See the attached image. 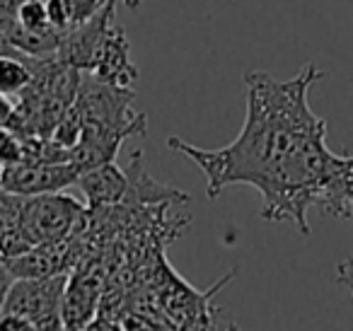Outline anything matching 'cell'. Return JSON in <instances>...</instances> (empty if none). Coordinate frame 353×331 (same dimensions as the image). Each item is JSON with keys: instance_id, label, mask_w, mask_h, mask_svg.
Instances as JSON below:
<instances>
[{"instance_id": "obj_1", "label": "cell", "mask_w": 353, "mask_h": 331, "mask_svg": "<svg viewBox=\"0 0 353 331\" xmlns=\"http://www.w3.org/2000/svg\"><path fill=\"white\" fill-rule=\"evenodd\" d=\"M322 75L314 63L303 66L290 80L250 70L245 123L230 146L203 150L182 138H167V146L203 172L211 201L225 186L247 184L264 199L261 218L266 223H293L305 237L312 208L348 220L353 155L329 150L327 121L312 112L307 99Z\"/></svg>"}, {"instance_id": "obj_2", "label": "cell", "mask_w": 353, "mask_h": 331, "mask_svg": "<svg viewBox=\"0 0 353 331\" xmlns=\"http://www.w3.org/2000/svg\"><path fill=\"white\" fill-rule=\"evenodd\" d=\"M133 99H136L133 90L114 88L94 75L83 73L75 109L83 117V128L145 136V114L133 112Z\"/></svg>"}, {"instance_id": "obj_3", "label": "cell", "mask_w": 353, "mask_h": 331, "mask_svg": "<svg viewBox=\"0 0 353 331\" xmlns=\"http://www.w3.org/2000/svg\"><path fill=\"white\" fill-rule=\"evenodd\" d=\"M88 210L65 194H44L25 199L22 208V225L34 247L39 244H59L68 242L78 228H83Z\"/></svg>"}, {"instance_id": "obj_4", "label": "cell", "mask_w": 353, "mask_h": 331, "mask_svg": "<svg viewBox=\"0 0 353 331\" xmlns=\"http://www.w3.org/2000/svg\"><path fill=\"white\" fill-rule=\"evenodd\" d=\"M68 273L41 281H15L6 302L8 314L25 317L37 331H61V305Z\"/></svg>"}, {"instance_id": "obj_5", "label": "cell", "mask_w": 353, "mask_h": 331, "mask_svg": "<svg viewBox=\"0 0 353 331\" xmlns=\"http://www.w3.org/2000/svg\"><path fill=\"white\" fill-rule=\"evenodd\" d=\"M80 172L73 165H37L20 160L17 165L0 170V189L8 194L32 199L44 194H61L68 186L78 184Z\"/></svg>"}, {"instance_id": "obj_6", "label": "cell", "mask_w": 353, "mask_h": 331, "mask_svg": "<svg viewBox=\"0 0 353 331\" xmlns=\"http://www.w3.org/2000/svg\"><path fill=\"white\" fill-rule=\"evenodd\" d=\"M90 75H94L107 85H114V88L126 90H131V85L138 80V68L131 61V46H128L126 32L119 22L109 27Z\"/></svg>"}, {"instance_id": "obj_7", "label": "cell", "mask_w": 353, "mask_h": 331, "mask_svg": "<svg viewBox=\"0 0 353 331\" xmlns=\"http://www.w3.org/2000/svg\"><path fill=\"white\" fill-rule=\"evenodd\" d=\"M99 283L90 276H68L61 305V331H85L99 314Z\"/></svg>"}, {"instance_id": "obj_8", "label": "cell", "mask_w": 353, "mask_h": 331, "mask_svg": "<svg viewBox=\"0 0 353 331\" xmlns=\"http://www.w3.org/2000/svg\"><path fill=\"white\" fill-rule=\"evenodd\" d=\"M68 242L59 244H39L20 257L3 259L8 271L15 276V281H41V278L63 276L70 263Z\"/></svg>"}, {"instance_id": "obj_9", "label": "cell", "mask_w": 353, "mask_h": 331, "mask_svg": "<svg viewBox=\"0 0 353 331\" xmlns=\"http://www.w3.org/2000/svg\"><path fill=\"white\" fill-rule=\"evenodd\" d=\"M78 186L83 189L90 208H107L117 205L128 194V177L114 162H109L83 172L78 177Z\"/></svg>"}, {"instance_id": "obj_10", "label": "cell", "mask_w": 353, "mask_h": 331, "mask_svg": "<svg viewBox=\"0 0 353 331\" xmlns=\"http://www.w3.org/2000/svg\"><path fill=\"white\" fill-rule=\"evenodd\" d=\"M22 208H25L22 196L0 189V259L20 257L34 247L22 225Z\"/></svg>"}, {"instance_id": "obj_11", "label": "cell", "mask_w": 353, "mask_h": 331, "mask_svg": "<svg viewBox=\"0 0 353 331\" xmlns=\"http://www.w3.org/2000/svg\"><path fill=\"white\" fill-rule=\"evenodd\" d=\"M22 143V160L37 162V165H68L70 150L56 143L54 138L27 136L20 138Z\"/></svg>"}, {"instance_id": "obj_12", "label": "cell", "mask_w": 353, "mask_h": 331, "mask_svg": "<svg viewBox=\"0 0 353 331\" xmlns=\"http://www.w3.org/2000/svg\"><path fill=\"white\" fill-rule=\"evenodd\" d=\"M32 85V70L20 56H0V92L6 94H22Z\"/></svg>"}, {"instance_id": "obj_13", "label": "cell", "mask_w": 353, "mask_h": 331, "mask_svg": "<svg viewBox=\"0 0 353 331\" xmlns=\"http://www.w3.org/2000/svg\"><path fill=\"white\" fill-rule=\"evenodd\" d=\"M15 20L27 32L49 30L51 22H49V12H46V0H27V3H22Z\"/></svg>"}, {"instance_id": "obj_14", "label": "cell", "mask_w": 353, "mask_h": 331, "mask_svg": "<svg viewBox=\"0 0 353 331\" xmlns=\"http://www.w3.org/2000/svg\"><path fill=\"white\" fill-rule=\"evenodd\" d=\"M20 160H22L20 136H15L10 128L0 126V170H3V167L17 165Z\"/></svg>"}, {"instance_id": "obj_15", "label": "cell", "mask_w": 353, "mask_h": 331, "mask_svg": "<svg viewBox=\"0 0 353 331\" xmlns=\"http://www.w3.org/2000/svg\"><path fill=\"white\" fill-rule=\"evenodd\" d=\"M107 3L109 0H65V6H68V12H70V20H73V27L92 20V17L97 15Z\"/></svg>"}, {"instance_id": "obj_16", "label": "cell", "mask_w": 353, "mask_h": 331, "mask_svg": "<svg viewBox=\"0 0 353 331\" xmlns=\"http://www.w3.org/2000/svg\"><path fill=\"white\" fill-rule=\"evenodd\" d=\"M0 331H37V329L32 321L25 319V317L3 312V314H0Z\"/></svg>"}, {"instance_id": "obj_17", "label": "cell", "mask_w": 353, "mask_h": 331, "mask_svg": "<svg viewBox=\"0 0 353 331\" xmlns=\"http://www.w3.org/2000/svg\"><path fill=\"white\" fill-rule=\"evenodd\" d=\"M12 283H15V276L8 271V266L3 263V259H0V314L6 312V302H8V295H10Z\"/></svg>"}, {"instance_id": "obj_18", "label": "cell", "mask_w": 353, "mask_h": 331, "mask_svg": "<svg viewBox=\"0 0 353 331\" xmlns=\"http://www.w3.org/2000/svg\"><path fill=\"white\" fill-rule=\"evenodd\" d=\"M336 283H341V285L348 288V292H351L353 297V261H341L336 266Z\"/></svg>"}, {"instance_id": "obj_19", "label": "cell", "mask_w": 353, "mask_h": 331, "mask_svg": "<svg viewBox=\"0 0 353 331\" xmlns=\"http://www.w3.org/2000/svg\"><path fill=\"white\" fill-rule=\"evenodd\" d=\"M85 331H123V329H121V324H119V321L97 314V319H94L92 324H88V329H85Z\"/></svg>"}, {"instance_id": "obj_20", "label": "cell", "mask_w": 353, "mask_h": 331, "mask_svg": "<svg viewBox=\"0 0 353 331\" xmlns=\"http://www.w3.org/2000/svg\"><path fill=\"white\" fill-rule=\"evenodd\" d=\"M12 112H15V104L0 92V126L8 128V123H10V119H12Z\"/></svg>"}, {"instance_id": "obj_21", "label": "cell", "mask_w": 353, "mask_h": 331, "mask_svg": "<svg viewBox=\"0 0 353 331\" xmlns=\"http://www.w3.org/2000/svg\"><path fill=\"white\" fill-rule=\"evenodd\" d=\"M27 0H0V17H17V10Z\"/></svg>"}, {"instance_id": "obj_22", "label": "cell", "mask_w": 353, "mask_h": 331, "mask_svg": "<svg viewBox=\"0 0 353 331\" xmlns=\"http://www.w3.org/2000/svg\"><path fill=\"white\" fill-rule=\"evenodd\" d=\"M348 205H351V220H353V174L351 181H348Z\"/></svg>"}, {"instance_id": "obj_23", "label": "cell", "mask_w": 353, "mask_h": 331, "mask_svg": "<svg viewBox=\"0 0 353 331\" xmlns=\"http://www.w3.org/2000/svg\"><path fill=\"white\" fill-rule=\"evenodd\" d=\"M123 3H126L128 10H138V8H141L143 0H123Z\"/></svg>"}]
</instances>
